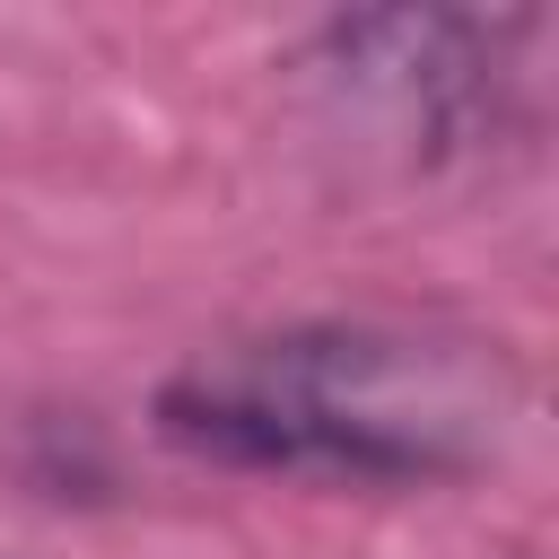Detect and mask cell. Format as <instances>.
I'll return each mask as SVG.
<instances>
[{"instance_id": "cell-1", "label": "cell", "mask_w": 559, "mask_h": 559, "mask_svg": "<svg viewBox=\"0 0 559 559\" xmlns=\"http://www.w3.org/2000/svg\"><path fill=\"white\" fill-rule=\"evenodd\" d=\"M524 411L507 341L454 323H280L157 384V437L218 472L428 489L480 472Z\"/></svg>"}, {"instance_id": "cell-2", "label": "cell", "mask_w": 559, "mask_h": 559, "mask_svg": "<svg viewBox=\"0 0 559 559\" xmlns=\"http://www.w3.org/2000/svg\"><path fill=\"white\" fill-rule=\"evenodd\" d=\"M542 17H480V9H367L332 17L306 52V70L332 87V105L367 131H384L402 157H454L515 122L524 44Z\"/></svg>"}]
</instances>
